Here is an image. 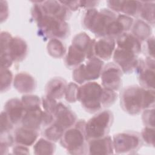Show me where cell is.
I'll list each match as a JSON object with an SVG mask.
<instances>
[{
  "mask_svg": "<svg viewBox=\"0 0 155 155\" xmlns=\"http://www.w3.org/2000/svg\"><path fill=\"white\" fill-rule=\"evenodd\" d=\"M114 93L94 81H90L79 86L78 101L82 108L90 113H94L104 108L109 107L115 101Z\"/></svg>",
  "mask_w": 155,
  "mask_h": 155,
  "instance_id": "6da1fadb",
  "label": "cell"
},
{
  "mask_svg": "<svg viewBox=\"0 0 155 155\" xmlns=\"http://www.w3.org/2000/svg\"><path fill=\"white\" fill-rule=\"evenodd\" d=\"M31 13L36 22L38 35L44 39H64L70 35L68 24L53 16L44 15L37 1L33 2Z\"/></svg>",
  "mask_w": 155,
  "mask_h": 155,
  "instance_id": "7a4b0ae2",
  "label": "cell"
},
{
  "mask_svg": "<svg viewBox=\"0 0 155 155\" xmlns=\"http://www.w3.org/2000/svg\"><path fill=\"white\" fill-rule=\"evenodd\" d=\"M26 41L19 36L13 37L8 31L1 32V68H9L13 62L22 61L28 53Z\"/></svg>",
  "mask_w": 155,
  "mask_h": 155,
  "instance_id": "3957f363",
  "label": "cell"
},
{
  "mask_svg": "<svg viewBox=\"0 0 155 155\" xmlns=\"http://www.w3.org/2000/svg\"><path fill=\"white\" fill-rule=\"evenodd\" d=\"M85 120H78L63 133L60 143L71 154H88L87 139L85 134Z\"/></svg>",
  "mask_w": 155,
  "mask_h": 155,
  "instance_id": "277c9868",
  "label": "cell"
},
{
  "mask_svg": "<svg viewBox=\"0 0 155 155\" xmlns=\"http://www.w3.org/2000/svg\"><path fill=\"white\" fill-rule=\"evenodd\" d=\"M117 15V13L108 8L88 9L84 14L82 25L97 37H105L108 25L116 18Z\"/></svg>",
  "mask_w": 155,
  "mask_h": 155,
  "instance_id": "5b68a950",
  "label": "cell"
},
{
  "mask_svg": "<svg viewBox=\"0 0 155 155\" xmlns=\"http://www.w3.org/2000/svg\"><path fill=\"white\" fill-rule=\"evenodd\" d=\"M114 121L113 113L108 110L99 111L85 123L87 140L108 135Z\"/></svg>",
  "mask_w": 155,
  "mask_h": 155,
  "instance_id": "8992f818",
  "label": "cell"
},
{
  "mask_svg": "<svg viewBox=\"0 0 155 155\" xmlns=\"http://www.w3.org/2000/svg\"><path fill=\"white\" fill-rule=\"evenodd\" d=\"M145 88L133 85L125 88L120 93V107L130 115L139 114L144 110Z\"/></svg>",
  "mask_w": 155,
  "mask_h": 155,
  "instance_id": "52a82bcc",
  "label": "cell"
},
{
  "mask_svg": "<svg viewBox=\"0 0 155 155\" xmlns=\"http://www.w3.org/2000/svg\"><path fill=\"white\" fill-rule=\"evenodd\" d=\"M104 66V61L94 56L73 69V79L81 85L95 81L101 76Z\"/></svg>",
  "mask_w": 155,
  "mask_h": 155,
  "instance_id": "ba28073f",
  "label": "cell"
},
{
  "mask_svg": "<svg viewBox=\"0 0 155 155\" xmlns=\"http://www.w3.org/2000/svg\"><path fill=\"white\" fill-rule=\"evenodd\" d=\"M114 152L116 154H133L143 145L140 134L128 131L114 134L112 138Z\"/></svg>",
  "mask_w": 155,
  "mask_h": 155,
  "instance_id": "9c48e42d",
  "label": "cell"
},
{
  "mask_svg": "<svg viewBox=\"0 0 155 155\" xmlns=\"http://www.w3.org/2000/svg\"><path fill=\"white\" fill-rule=\"evenodd\" d=\"M53 121V115L40 107L26 110L21 124L24 127L39 131L51 125Z\"/></svg>",
  "mask_w": 155,
  "mask_h": 155,
  "instance_id": "30bf717a",
  "label": "cell"
},
{
  "mask_svg": "<svg viewBox=\"0 0 155 155\" xmlns=\"http://www.w3.org/2000/svg\"><path fill=\"white\" fill-rule=\"evenodd\" d=\"M154 58L147 57L145 59H139L135 71L137 73L140 86L145 89L154 88Z\"/></svg>",
  "mask_w": 155,
  "mask_h": 155,
  "instance_id": "8fae6325",
  "label": "cell"
},
{
  "mask_svg": "<svg viewBox=\"0 0 155 155\" xmlns=\"http://www.w3.org/2000/svg\"><path fill=\"white\" fill-rule=\"evenodd\" d=\"M123 72L114 62H109L102 69L101 78L103 87L116 91L122 85Z\"/></svg>",
  "mask_w": 155,
  "mask_h": 155,
  "instance_id": "7c38bea8",
  "label": "cell"
},
{
  "mask_svg": "<svg viewBox=\"0 0 155 155\" xmlns=\"http://www.w3.org/2000/svg\"><path fill=\"white\" fill-rule=\"evenodd\" d=\"M113 59L124 73L129 74L135 71L139 59L134 53L116 47Z\"/></svg>",
  "mask_w": 155,
  "mask_h": 155,
  "instance_id": "4fadbf2b",
  "label": "cell"
},
{
  "mask_svg": "<svg viewBox=\"0 0 155 155\" xmlns=\"http://www.w3.org/2000/svg\"><path fill=\"white\" fill-rule=\"evenodd\" d=\"M53 116L54 121L53 123L64 132L73 126L78 120L74 112L62 102H58Z\"/></svg>",
  "mask_w": 155,
  "mask_h": 155,
  "instance_id": "5bb4252c",
  "label": "cell"
},
{
  "mask_svg": "<svg viewBox=\"0 0 155 155\" xmlns=\"http://www.w3.org/2000/svg\"><path fill=\"white\" fill-rule=\"evenodd\" d=\"M42 13L66 21L71 15V11L60 1H38Z\"/></svg>",
  "mask_w": 155,
  "mask_h": 155,
  "instance_id": "9a60e30c",
  "label": "cell"
},
{
  "mask_svg": "<svg viewBox=\"0 0 155 155\" xmlns=\"http://www.w3.org/2000/svg\"><path fill=\"white\" fill-rule=\"evenodd\" d=\"M133 22V18L122 14H117L116 18L108 25L105 37L116 39L121 35L131 30Z\"/></svg>",
  "mask_w": 155,
  "mask_h": 155,
  "instance_id": "2e32d148",
  "label": "cell"
},
{
  "mask_svg": "<svg viewBox=\"0 0 155 155\" xmlns=\"http://www.w3.org/2000/svg\"><path fill=\"white\" fill-rule=\"evenodd\" d=\"M107 4L109 9L115 13H122V15L133 18L138 16L140 1L109 0Z\"/></svg>",
  "mask_w": 155,
  "mask_h": 155,
  "instance_id": "e0dca14e",
  "label": "cell"
},
{
  "mask_svg": "<svg viewBox=\"0 0 155 155\" xmlns=\"http://www.w3.org/2000/svg\"><path fill=\"white\" fill-rule=\"evenodd\" d=\"M116 47L115 39L110 37L99 38L94 43V56L103 61H108L113 56Z\"/></svg>",
  "mask_w": 155,
  "mask_h": 155,
  "instance_id": "ac0fdd59",
  "label": "cell"
},
{
  "mask_svg": "<svg viewBox=\"0 0 155 155\" xmlns=\"http://www.w3.org/2000/svg\"><path fill=\"white\" fill-rule=\"evenodd\" d=\"M87 145L88 154H112L114 153L112 138L108 135L90 139L87 142Z\"/></svg>",
  "mask_w": 155,
  "mask_h": 155,
  "instance_id": "d6986e66",
  "label": "cell"
},
{
  "mask_svg": "<svg viewBox=\"0 0 155 155\" xmlns=\"http://www.w3.org/2000/svg\"><path fill=\"white\" fill-rule=\"evenodd\" d=\"M4 111L12 123L14 125H16L21 122L25 113V109L21 99L15 97L6 102L4 107Z\"/></svg>",
  "mask_w": 155,
  "mask_h": 155,
  "instance_id": "ffe728a7",
  "label": "cell"
},
{
  "mask_svg": "<svg viewBox=\"0 0 155 155\" xmlns=\"http://www.w3.org/2000/svg\"><path fill=\"white\" fill-rule=\"evenodd\" d=\"M15 88L21 93L30 94L33 92L37 86L35 78L27 72H20L15 76L13 79Z\"/></svg>",
  "mask_w": 155,
  "mask_h": 155,
  "instance_id": "44dd1931",
  "label": "cell"
},
{
  "mask_svg": "<svg viewBox=\"0 0 155 155\" xmlns=\"http://www.w3.org/2000/svg\"><path fill=\"white\" fill-rule=\"evenodd\" d=\"M87 59V53L84 49L74 44H71L66 52L64 58L65 66L74 69Z\"/></svg>",
  "mask_w": 155,
  "mask_h": 155,
  "instance_id": "7402d4cb",
  "label": "cell"
},
{
  "mask_svg": "<svg viewBox=\"0 0 155 155\" xmlns=\"http://www.w3.org/2000/svg\"><path fill=\"white\" fill-rule=\"evenodd\" d=\"M39 137V131L27 128L22 125L16 128L13 134L15 144L30 147L35 144Z\"/></svg>",
  "mask_w": 155,
  "mask_h": 155,
  "instance_id": "603a6c76",
  "label": "cell"
},
{
  "mask_svg": "<svg viewBox=\"0 0 155 155\" xmlns=\"http://www.w3.org/2000/svg\"><path fill=\"white\" fill-rule=\"evenodd\" d=\"M116 47L139 56L142 51V42L130 33H125L116 39Z\"/></svg>",
  "mask_w": 155,
  "mask_h": 155,
  "instance_id": "cb8c5ba5",
  "label": "cell"
},
{
  "mask_svg": "<svg viewBox=\"0 0 155 155\" xmlns=\"http://www.w3.org/2000/svg\"><path fill=\"white\" fill-rule=\"evenodd\" d=\"M67 86V83L64 79L61 77L53 78L45 85V95L56 101L61 99L64 96Z\"/></svg>",
  "mask_w": 155,
  "mask_h": 155,
  "instance_id": "d4e9b609",
  "label": "cell"
},
{
  "mask_svg": "<svg viewBox=\"0 0 155 155\" xmlns=\"http://www.w3.org/2000/svg\"><path fill=\"white\" fill-rule=\"evenodd\" d=\"M131 34L141 42L148 39L152 33L151 27L150 24L141 19H136L131 27Z\"/></svg>",
  "mask_w": 155,
  "mask_h": 155,
  "instance_id": "484cf974",
  "label": "cell"
},
{
  "mask_svg": "<svg viewBox=\"0 0 155 155\" xmlns=\"http://www.w3.org/2000/svg\"><path fill=\"white\" fill-rule=\"evenodd\" d=\"M154 1H140L139 14L140 19L148 24L154 25Z\"/></svg>",
  "mask_w": 155,
  "mask_h": 155,
  "instance_id": "4316f807",
  "label": "cell"
},
{
  "mask_svg": "<svg viewBox=\"0 0 155 155\" xmlns=\"http://www.w3.org/2000/svg\"><path fill=\"white\" fill-rule=\"evenodd\" d=\"M48 54L54 58H61L66 54V48L61 39L52 38L47 45Z\"/></svg>",
  "mask_w": 155,
  "mask_h": 155,
  "instance_id": "83f0119b",
  "label": "cell"
},
{
  "mask_svg": "<svg viewBox=\"0 0 155 155\" xmlns=\"http://www.w3.org/2000/svg\"><path fill=\"white\" fill-rule=\"evenodd\" d=\"M56 150V146L53 142L45 137L36 140L33 146L35 154H53Z\"/></svg>",
  "mask_w": 155,
  "mask_h": 155,
  "instance_id": "f1b7e54d",
  "label": "cell"
},
{
  "mask_svg": "<svg viewBox=\"0 0 155 155\" xmlns=\"http://www.w3.org/2000/svg\"><path fill=\"white\" fill-rule=\"evenodd\" d=\"M63 133L64 131L62 130L52 123L51 125L45 128L42 132V135L45 139L56 142L60 140Z\"/></svg>",
  "mask_w": 155,
  "mask_h": 155,
  "instance_id": "f546056e",
  "label": "cell"
},
{
  "mask_svg": "<svg viewBox=\"0 0 155 155\" xmlns=\"http://www.w3.org/2000/svg\"><path fill=\"white\" fill-rule=\"evenodd\" d=\"M1 92L4 93L7 91L11 87L12 83L13 82V73L9 68H1Z\"/></svg>",
  "mask_w": 155,
  "mask_h": 155,
  "instance_id": "4dcf8cb0",
  "label": "cell"
},
{
  "mask_svg": "<svg viewBox=\"0 0 155 155\" xmlns=\"http://www.w3.org/2000/svg\"><path fill=\"white\" fill-rule=\"evenodd\" d=\"M21 99L25 107V111L40 108L41 107V99L36 95L25 94L22 96Z\"/></svg>",
  "mask_w": 155,
  "mask_h": 155,
  "instance_id": "1f68e13d",
  "label": "cell"
},
{
  "mask_svg": "<svg viewBox=\"0 0 155 155\" xmlns=\"http://www.w3.org/2000/svg\"><path fill=\"white\" fill-rule=\"evenodd\" d=\"M79 86L75 82L67 84L64 97L65 100L70 103L76 102L78 101V92Z\"/></svg>",
  "mask_w": 155,
  "mask_h": 155,
  "instance_id": "d6a6232c",
  "label": "cell"
},
{
  "mask_svg": "<svg viewBox=\"0 0 155 155\" xmlns=\"http://www.w3.org/2000/svg\"><path fill=\"white\" fill-rule=\"evenodd\" d=\"M140 137L142 142L148 146L154 145V127H145L142 130Z\"/></svg>",
  "mask_w": 155,
  "mask_h": 155,
  "instance_id": "836d02e7",
  "label": "cell"
},
{
  "mask_svg": "<svg viewBox=\"0 0 155 155\" xmlns=\"http://www.w3.org/2000/svg\"><path fill=\"white\" fill-rule=\"evenodd\" d=\"M58 105V102H57L56 99L50 97L46 95L42 96L41 98V105L43 110L53 115L57 108Z\"/></svg>",
  "mask_w": 155,
  "mask_h": 155,
  "instance_id": "e575fe53",
  "label": "cell"
},
{
  "mask_svg": "<svg viewBox=\"0 0 155 155\" xmlns=\"http://www.w3.org/2000/svg\"><path fill=\"white\" fill-rule=\"evenodd\" d=\"M13 126L14 125L10 120L6 113L2 111L1 113V135L10 133Z\"/></svg>",
  "mask_w": 155,
  "mask_h": 155,
  "instance_id": "d590c367",
  "label": "cell"
},
{
  "mask_svg": "<svg viewBox=\"0 0 155 155\" xmlns=\"http://www.w3.org/2000/svg\"><path fill=\"white\" fill-rule=\"evenodd\" d=\"M142 120L145 127H154V108H151L144 110Z\"/></svg>",
  "mask_w": 155,
  "mask_h": 155,
  "instance_id": "8d00e7d4",
  "label": "cell"
},
{
  "mask_svg": "<svg viewBox=\"0 0 155 155\" xmlns=\"http://www.w3.org/2000/svg\"><path fill=\"white\" fill-rule=\"evenodd\" d=\"M147 51L148 54V57L154 59V37L151 36L147 40Z\"/></svg>",
  "mask_w": 155,
  "mask_h": 155,
  "instance_id": "74e56055",
  "label": "cell"
},
{
  "mask_svg": "<svg viewBox=\"0 0 155 155\" xmlns=\"http://www.w3.org/2000/svg\"><path fill=\"white\" fill-rule=\"evenodd\" d=\"M0 10H1V22L5 21L8 16V5L7 1H0Z\"/></svg>",
  "mask_w": 155,
  "mask_h": 155,
  "instance_id": "f35d334b",
  "label": "cell"
},
{
  "mask_svg": "<svg viewBox=\"0 0 155 155\" xmlns=\"http://www.w3.org/2000/svg\"><path fill=\"white\" fill-rule=\"evenodd\" d=\"M70 11H76L81 8V1H60Z\"/></svg>",
  "mask_w": 155,
  "mask_h": 155,
  "instance_id": "ab89813d",
  "label": "cell"
},
{
  "mask_svg": "<svg viewBox=\"0 0 155 155\" xmlns=\"http://www.w3.org/2000/svg\"><path fill=\"white\" fill-rule=\"evenodd\" d=\"M30 150L28 147L15 144L13 148L12 151L13 154H30Z\"/></svg>",
  "mask_w": 155,
  "mask_h": 155,
  "instance_id": "60d3db41",
  "label": "cell"
},
{
  "mask_svg": "<svg viewBox=\"0 0 155 155\" xmlns=\"http://www.w3.org/2000/svg\"><path fill=\"white\" fill-rule=\"evenodd\" d=\"M99 2V1H81V8H86L87 10L94 8Z\"/></svg>",
  "mask_w": 155,
  "mask_h": 155,
  "instance_id": "b9f144b4",
  "label": "cell"
}]
</instances>
